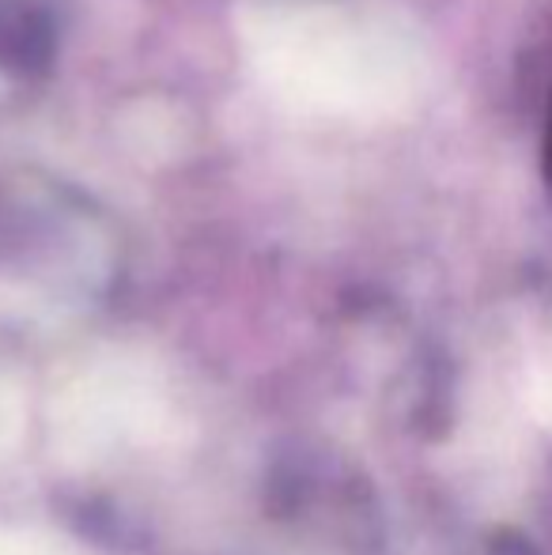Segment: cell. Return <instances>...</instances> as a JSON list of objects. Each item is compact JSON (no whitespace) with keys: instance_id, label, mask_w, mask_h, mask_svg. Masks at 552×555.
Instances as JSON below:
<instances>
[{"instance_id":"obj_1","label":"cell","mask_w":552,"mask_h":555,"mask_svg":"<svg viewBox=\"0 0 552 555\" xmlns=\"http://www.w3.org/2000/svg\"><path fill=\"white\" fill-rule=\"evenodd\" d=\"M485 555H541L538 548H534L526 537H518V533H500V537H492L488 541V548Z\"/></svg>"},{"instance_id":"obj_2","label":"cell","mask_w":552,"mask_h":555,"mask_svg":"<svg viewBox=\"0 0 552 555\" xmlns=\"http://www.w3.org/2000/svg\"><path fill=\"white\" fill-rule=\"evenodd\" d=\"M545 182L552 190V114H549V132H545Z\"/></svg>"}]
</instances>
